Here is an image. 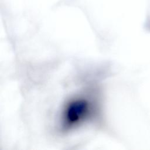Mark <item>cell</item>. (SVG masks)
Segmentation results:
<instances>
[{
    "label": "cell",
    "mask_w": 150,
    "mask_h": 150,
    "mask_svg": "<svg viewBox=\"0 0 150 150\" xmlns=\"http://www.w3.org/2000/svg\"><path fill=\"white\" fill-rule=\"evenodd\" d=\"M98 96L96 90H86L71 97L63 107L60 117L62 132H69L90 121L99 110Z\"/></svg>",
    "instance_id": "obj_1"
}]
</instances>
